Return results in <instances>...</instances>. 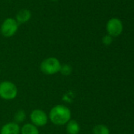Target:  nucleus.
<instances>
[{"label": "nucleus", "mask_w": 134, "mask_h": 134, "mask_svg": "<svg viewBox=\"0 0 134 134\" xmlns=\"http://www.w3.org/2000/svg\"><path fill=\"white\" fill-rule=\"evenodd\" d=\"M62 75H70L72 72V67L67 64H62L61 65V68H60V71H59Z\"/></svg>", "instance_id": "ddd939ff"}, {"label": "nucleus", "mask_w": 134, "mask_h": 134, "mask_svg": "<svg viewBox=\"0 0 134 134\" xmlns=\"http://www.w3.org/2000/svg\"></svg>", "instance_id": "f3484780"}, {"label": "nucleus", "mask_w": 134, "mask_h": 134, "mask_svg": "<svg viewBox=\"0 0 134 134\" xmlns=\"http://www.w3.org/2000/svg\"><path fill=\"white\" fill-rule=\"evenodd\" d=\"M66 133L68 134H78L80 133L81 127L79 123L75 120H70L66 124Z\"/></svg>", "instance_id": "1a4fd4ad"}, {"label": "nucleus", "mask_w": 134, "mask_h": 134, "mask_svg": "<svg viewBox=\"0 0 134 134\" xmlns=\"http://www.w3.org/2000/svg\"><path fill=\"white\" fill-rule=\"evenodd\" d=\"M21 127L19 124L10 122L3 125L0 130V134H20Z\"/></svg>", "instance_id": "0eeeda50"}, {"label": "nucleus", "mask_w": 134, "mask_h": 134, "mask_svg": "<svg viewBox=\"0 0 134 134\" xmlns=\"http://www.w3.org/2000/svg\"><path fill=\"white\" fill-rule=\"evenodd\" d=\"M61 65V62L58 58L54 57H50L44 59L41 62L39 69L42 73L47 75H53L60 71Z\"/></svg>", "instance_id": "f03ea898"}, {"label": "nucleus", "mask_w": 134, "mask_h": 134, "mask_svg": "<svg viewBox=\"0 0 134 134\" xmlns=\"http://www.w3.org/2000/svg\"><path fill=\"white\" fill-rule=\"evenodd\" d=\"M19 24L17 22L15 18L8 17L6 18L1 24L0 33L5 38L13 37L18 31Z\"/></svg>", "instance_id": "20e7f679"}, {"label": "nucleus", "mask_w": 134, "mask_h": 134, "mask_svg": "<svg viewBox=\"0 0 134 134\" xmlns=\"http://www.w3.org/2000/svg\"><path fill=\"white\" fill-rule=\"evenodd\" d=\"M106 29L109 35H111L113 38L118 37L122 33L123 31L122 22L118 17H112L107 21Z\"/></svg>", "instance_id": "39448f33"}, {"label": "nucleus", "mask_w": 134, "mask_h": 134, "mask_svg": "<svg viewBox=\"0 0 134 134\" xmlns=\"http://www.w3.org/2000/svg\"><path fill=\"white\" fill-rule=\"evenodd\" d=\"M21 134H39V131L33 124L26 123L21 128Z\"/></svg>", "instance_id": "9d476101"}, {"label": "nucleus", "mask_w": 134, "mask_h": 134, "mask_svg": "<svg viewBox=\"0 0 134 134\" xmlns=\"http://www.w3.org/2000/svg\"><path fill=\"white\" fill-rule=\"evenodd\" d=\"M31 18H32L31 11L28 9H22L19 10L17 12V13L16 14L15 20L20 25V24H25V23L28 22L31 20Z\"/></svg>", "instance_id": "6e6552de"}, {"label": "nucleus", "mask_w": 134, "mask_h": 134, "mask_svg": "<svg viewBox=\"0 0 134 134\" xmlns=\"http://www.w3.org/2000/svg\"><path fill=\"white\" fill-rule=\"evenodd\" d=\"M92 133L93 134H110V130L107 126L100 124L94 126Z\"/></svg>", "instance_id": "9b49d317"}, {"label": "nucleus", "mask_w": 134, "mask_h": 134, "mask_svg": "<svg viewBox=\"0 0 134 134\" xmlns=\"http://www.w3.org/2000/svg\"><path fill=\"white\" fill-rule=\"evenodd\" d=\"M51 1H53V2H56V1H58V0H51Z\"/></svg>", "instance_id": "2eb2a0df"}, {"label": "nucleus", "mask_w": 134, "mask_h": 134, "mask_svg": "<svg viewBox=\"0 0 134 134\" xmlns=\"http://www.w3.org/2000/svg\"><path fill=\"white\" fill-rule=\"evenodd\" d=\"M29 117H30L31 123L36 126V127L44 126L45 125H47L49 119L47 113L41 109L33 110L31 112Z\"/></svg>", "instance_id": "423d86ee"}, {"label": "nucleus", "mask_w": 134, "mask_h": 134, "mask_svg": "<svg viewBox=\"0 0 134 134\" xmlns=\"http://www.w3.org/2000/svg\"><path fill=\"white\" fill-rule=\"evenodd\" d=\"M17 88L16 85L10 81H3L0 82V97L5 100H11L17 97Z\"/></svg>", "instance_id": "7ed1b4c3"}, {"label": "nucleus", "mask_w": 134, "mask_h": 134, "mask_svg": "<svg viewBox=\"0 0 134 134\" xmlns=\"http://www.w3.org/2000/svg\"><path fill=\"white\" fill-rule=\"evenodd\" d=\"M0 74H1V70H0Z\"/></svg>", "instance_id": "dca6fc26"}, {"label": "nucleus", "mask_w": 134, "mask_h": 134, "mask_svg": "<svg viewBox=\"0 0 134 134\" xmlns=\"http://www.w3.org/2000/svg\"><path fill=\"white\" fill-rule=\"evenodd\" d=\"M48 119L56 126H64L71 119V111L66 105H55L50 111Z\"/></svg>", "instance_id": "f257e3e1"}, {"label": "nucleus", "mask_w": 134, "mask_h": 134, "mask_svg": "<svg viewBox=\"0 0 134 134\" xmlns=\"http://www.w3.org/2000/svg\"><path fill=\"white\" fill-rule=\"evenodd\" d=\"M13 119H14V122H16L17 124L22 123L23 122H24V120L26 119V113H25V111L24 110H22V109H19L14 114Z\"/></svg>", "instance_id": "f8f14e48"}, {"label": "nucleus", "mask_w": 134, "mask_h": 134, "mask_svg": "<svg viewBox=\"0 0 134 134\" xmlns=\"http://www.w3.org/2000/svg\"><path fill=\"white\" fill-rule=\"evenodd\" d=\"M102 42H103L104 46H110L113 42V37H111V35H109L107 34V35H104L103 37Z\"/></svg>", "instance_id": "4468645a"}]
</instances>
